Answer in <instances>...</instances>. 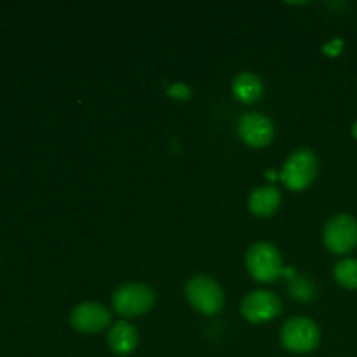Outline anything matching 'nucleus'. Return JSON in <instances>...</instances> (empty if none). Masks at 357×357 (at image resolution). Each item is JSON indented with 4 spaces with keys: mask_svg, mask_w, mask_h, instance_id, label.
<instances>
[{
    "mask_svg": "<svg viewBox=\"0 0 357 357\" xmlns=\"http://www.w3.org/2000/svg\"><path fill=\"white\" fill-rule=\"evenodd\" d=\"M324 246L335 255H345L357 246V220L351 215H337L326 223Z\"/></svg>",
    "mask_w": 357,
    "mask_h": 357,
    "instance_id": "423d86ee",
    "label": "nucleus"
},
{
    "mask_svg": "<svg viewBox=\"0 0 357 357\" xmlns=\"http://www.w3.org/2000/svg\"><path fill=\"white\" fill-rule=\"evenodd\" d=\"M112 314L105 305L98 302L79 303L70 314V324L79 333H100L105 328L110 326Z\"/></svg>",
    "mask_w": 357,
    "mask_h": 357,
    "instance_id": "1a4fd4ad",
    "label": "nucleus"
},
{
    "mask_svg": "<svg viewBox=\"0 0 357 357\" xmlns=\"http://www.w3.org/2000/svg\"><path fill=\"white\" fill-rule=\"evenodd\" d=\"M342 47H344V42H342L340 38H335V40H330L324 45V52L330 56H337L338 52L342 51Z\"/></svg>",
    "mask_w": 357,
    "mask_h": 357,
    "instance_id": "2eb2a0df",
    "label": "nucleus"
},
{
    "mask_svg": "<svg viewBox=\"0 0 357 357\" xmlns=\"http://www.w3.org/2000/svg\"><path fill=\"white\" fill-rule=\"evenodd\" d=\"M289 293L295 296L300 302H305L312 296V284L305 281V278H298L291 286H289Z\"/></svg>",
    "mask_w": 357,
    "mask_h": 357,
    "instance_id": "4468645a",
    "label": "nucleus"
},
{
    "mask_svg": "<svg viewBox=\"0 0 357 357\" xmlns=\"http://www.w3.org/2000/svg\"><path fill=\"white\" fill-rule=\"evenodd\" d=\"M317 169H319V160L316 153L309 149H300L293 152L284 162L281 180L289 190L302 192L312 185Z\"/></svg>",
    "mask_w": 357,
    "mask_h": 357,
    "instance_id": "f03ea898",
    "label": "nucleus"
},
{
    "mask_svg": "<svg viewBox=\"0 0 357 357\" xmlns=\"http://www.w3.org/2000/svg\"><path fill=\"white\" fill-rule=\"evenodd\" d=\"M185 295L197 312L215 316L223 309L225 295L218 282L208 275H195L185 286Z\"/></svg>",
    "mask_w": 357,
    "mask_h": 357,
    "instance_id": "20e7f679",
    "label": "nucleus"
},
{
    "mask_svg": "<svg viewBox=\"0 0 357 357\" xmlns=\"http://www.w3.org/2000/svg\"><path fill=\"white\" fill-rule=\"evenodd\" d=\"M237 132L246 145L253 149H264L274 139V124L271 119L258 112L244 114L237 122Z\"/></svg>",
    "mask_w": 357,
    "mask_h": 357,
    "instance_id": "6e6552de",
    "label": "nucleus"
},
{
    "mask_svg": "<svg viewBox=\"0 0 357 357\" xmlns=\"http://www.w3.org/2000/svg\"><path fill=\"white\" fill-rule=\"evenodd\" d=\"M335 279L345 289H357V260L356 258H345L340 260L333 268Z\"/></svg>",
    "mask_w": 357,
    "mask_h": 357,
    "instance_id": "ddd939ff",
    "label": "nucleus"
},
{
    "mask_svg": "<svg viewBox=\"0 0 357 357\" xmlns=\"http://www.w3.org/2000/svg\"><path fill=\"white\" fill-rule=\"evenodd\" d=\"M232 93L241 103L253 105L264 96V82L257 73L243 72L234 79Z\"/></svg>",
    "mask_w": 357,
    "mask_h": 357,
    "instance_id": "f8f14e48",
    "label": "nucleus"
},
{
    "mask_svg": "<svg viewBox=\"0 0 357 357\" xmlns=\"http://www.w3.org/2000/svg\"><path fill=\"white\" fill-rule=\"evenodd\" d=\"M155 293L152 288L139 282H128L119 286L112 295V307L122 317H138L152 310Z\"/></svg>",
    "mask_w": 357,
    "mask_h": 357,
    "instance_id": "7ed1b4c3",
    "label": "nucleus"
},
{
    "mask_svg": "<svg viewBox=\"0 0 357 357\" xmlns=\"http://www.w3.org/2000/svg\"><path fill=\"white\" fill-rule=\"evenodd\" d=\"M352 136H354V138L357 139V122L354 126H352Z\"/></svg>",
    "mask_w": 357,
    "mask_h": 357,
    "instance_id": "dca6fc26",
    "label": "nucleus"
},
{
    "mask_svg": "<svg viewBox=\"0 0 357 357\" xmlns=\"http://www.w3.org/2000/svg\"><path fill=\"white\" fill-rule=\"evenodd\" d=\"M248 206H250V211L255 216H258V218H268L281 206V192L275 187L257 188V190L251 192Z\"/></svg>",
    "mask_w": 357,
    "mask_h": 357,
    "instance_id": "9b49d317",
    "label": "nucleus"
},
{
    "mask_svg": "<svg viewBox=\"0 0 357 357\" xmlns=\"http://www.w3.org/2000/svg\"><path fill=\"white\" fill-rule=\"evenodd\" d=\"M139 342L138 330L128 321H117L107 335V344L114 354L129 356L136 351Z\"/></svg>",
    "mask_w": 357,
    "mask_h": 357,
    "instance_id": "9d476101",
    "label": "nucleus"
},
{
    "mask_svg": "<svg viewBox=\"0 0 357 357\" xmlns=\"http://www.w3.org/2000/svg\"><path fill=\"white\" fill-rule=\"evenodd\" d=\"M246 267L251 278L258 282H274L284 274L281 253L271 243H257L248 250Z\"/></svg>",
    "mask_w": 357,
    "mask_h": 357,
    "instance_id": "f257e3e1",
    "label": "nucleus"
},
{
    "mask_svg": "<svg viewBox=\"0 0 357 357\" xmlns=\"http://www.w3.org/2000/svg\"><path fill=\"white\" fill-rule=\"evenodd\" d=\"M241 314L250 323H268L281 314V300L272 291L258 289L244 296L241 302Z\"/></svg>",
    "mask_w": 357,
    "mask_h": 357,
    "instance_id": "0eeeda50",
    "label": "nucleus"
},
{
    "mask_svg": "<svg viewBox=\"0 0 357 357\" xmlns=\"http://www.w3.org/2000/svg\"><path fill=\"white\" fill-rule=\"evenodd\" d=\"M321 342V330L307 317H293L281 328V344L286 351L295 354L312 352Z\"/></svg>",
    "mask_w": 357,
    "mask_h": 357,
    "instance_id": "39448f33",
    "label": "nucleus"
}]
</instances>
